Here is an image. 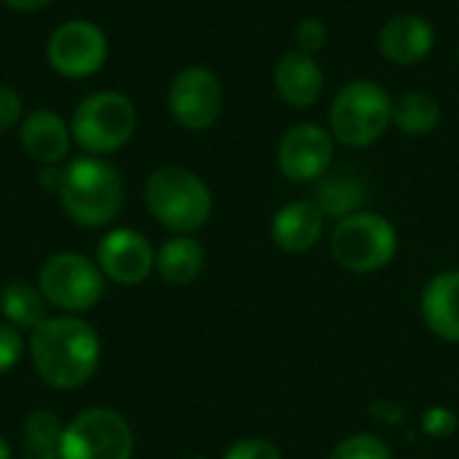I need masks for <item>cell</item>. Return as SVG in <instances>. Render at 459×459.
Masks as SVG:
<instances>
[{
	"mask_svg": "<svg viewBox=\"0 0 459 459\" xmlns=\"http://www.w3.org/2000/svg\"><path fill=\"white\" fill-rule=\"evenodd\" d=\"M22 350H24V342H22L19 328L0 323V374L11 371L22 360Z\"/></svg>",
	"mask_w": 459,
	"mask_h": 459,
	"instance_id": "27",
	"label": "cell"
},
{
	"mask_svg": "<svg viewBox=\"0 0 459 459\" xmlns=\"http://www.w3.org/2000/svg\"><path fill=\"white\" fill-rule=\"evenodd\" d=\"M62 422L54 411L38 409L24 420V459H59Z\"/></svg>",
	"mask_w": 459,
	"mask_h": 459,
	"instance_id": "21",
	"label": "cell"
},
{
	"mask_svg": "<svg viewBox=\"0 0 459 459\" xmlns=\"http://www.w3.org/2000/svg\"><path fill=\"white\" fill-rule=\"evenodd\" d=\"M108 51L110 46L105 30L89 19L62 22L46 43V59L51 70L70 81L100 73L108 62Z\"/></svg>",
	"mask_w": 459,
	"mask_h": 459,
	"instance_id": "9",
	"label": "cell"
},
{
	"mask_svg": "<svg viewBox=\"0 0 459 459\" xmlns=\"http://www.w3.org/2000/svg\"><path fill=\"white\" fill-rule=\"evenodd\" d=\"M328 459H393V452L374 433H355L347 436L342 444H336Z\"/></svg>",
	"mask_w": 459,
	"mask_h": 459,
	"instance_id": "23",
	"label": "cell"
},
{
	"mask_svg": "<svg viewBox=\"0 0 459 459\" xmlns=\"http://www.w3.org/2000/svg\"><path fill=\"white\" fill-rule=\"evenodd\" d=\"M457 414L446 406H433L422 414V430L430 438H449L457 430Z\"/></svg>",
	"mask_w": 459,
	"mask_h": 459,
	"instance_id": "26",
	"label": "cell"
},
{
	"mask_svg": "<svg viewBox=\"0 0 459 459\" xmlns=\"http://www.w3.org/2000/svg\"><path fill=\"white\" fill-rule=\"evenodd\" d=\"M331 255L352 274L382 272L398 255V231L385 215L358 210L331 231Z\"/></svg>",
	"mask_w": 459,
	"mask_h": 459,
	"instance_id": "5",
	"label": "cell"
},
{
	"mask_svg": "<svg viewBox=\"0 0 459 459\" xmlns=\"http://www.w3.org/2000/svg\"><path fill=\"white\" fill-rule=\"evenodd\" d=\"M223 459H282V455L266 438H242L226 449Z\"/></svg>",
	"mask_w": 459,
	"mask_h": 459,
	"instance_id": "25",
	"label": "cell"
},
{
	"mask_svg": "<svg viewBox=\"0 0 459 459\" xmlns=\"http://www.w3.org/2000/svg\"><path fill=\"white\" fill-rule=\"evenodd\" d=\"M191 459H204V457H191Z\"/></svg>",
	"mask_w": 459,
	"mask_h": 459,
	"instance_id": "32",
	"label": "cell"
},
{
	"mask_svg": "<svg viewBox=\"0 0 459 459\" xmlns=\"http://www.w3.org/2000/svg\"><path fill=\"white\" fill-rule=\"evenodd\" d=\"M8 8H13V11H19V13H35V11H43V8H48L54 0H3Z\"/></svg>",
	"mask_w": 459,
	"mask_h": 459,
	"instance_id": "29",
	"label": "cell"
},
{
	"mask_svg": "<svg viewBox=\"0 0 459 459\" xmlns=\"http://www.w3.org/2000/svg\"><path fill=\"white\" fill-rule=\"evenodd\" d=\"M38 180H40V186H46V188H59V180H62V169H56V167H46L40 175H38Z\"/></svg>",
	"mask_w": 459,
	"mask_h": 459,
	"instance_id": "30",
	"label": "cell"
},
{
	"mask_svg": "<svg viewBox=\"0 0 459 459\" xmlns=\"http://www.w3.org/2000/svg\"><path fill=\"white\" fill-rule=\"evenodd\" d=\"M22 110H24L22 94L13 86L0 83V134L13 129L22 121Z\"/></svg>",
	"mask_w": 459,
	"mask_h": 459,
	"instance_id": "28",
	"label": "cell"
},
{
	"mask_svg": "<svg viewBox=\"0 0 459 459\" xmlns=\"http://www.w3.org/2000/svg\"><path fill=\"white\" fill-rule=\"evenodd\" d=\"M137 129L134 102L121 91H94L83 97L70 118V134L89 156H110L121 151Z\"/></svg>",
	"mask_w": 459,
	"mask_h": 459,
	"instance_id": "4",
	"label": "cell"
},
{
	"mask_svg": "<svg viewBox=\"0 0 459 459\" xmlns=\"http://www.w3.org/2000/svg\"><path fill=\"white\" fill-rule=\"evenodd\" d=\"M156 269H159L161 280L169 285L180 288V285L194 282L204 269L202 242L194 239L191 234H178V237L167 239L156 255Z\"/></svg>",
	"mask_w": 459,
	"mask_h": 459,
	"instance_id": "18",
	"label": "cell"
},
{
	"mask_svg": "<svg viewBox=\"0 0 459 459\" xmlns=\"http://www.w3.org/2000/svg\"><path fill=\"white\" fill-rule=\"evenodd\" d=\"M315 202L325 218L331 215V218L342 221V218L358 212V207L363 204V188L355 178H331L323 183Z\"/></svg>",
	"mask_w": 459,
	"mask_h": 459,
	"instance_id": "22",
	"label": "cell"
},
{
	"mask_svg": "<svg viewBox=\"0 0 459 459\" xmlns=\"http://www.w3.org/2000/svg\"><path fill=\"white\" fill-rule=\"evenodd\" d=\"M0 309L8 325L22 331H35L46 320V301L30 282H8L0 293Z\"/></svg>",
	"mask_w": 459,
	"mask_h": 459,
	"instance_id": "20",
	"label": "cell"
},
{
	"mask_svg": "<svg viewBox=\"0 0 459 459\" xmlns=\"http://www.w3.org/2000/svg\"><path fill=\"white\" fill-rule=\"evenodd\" d=\"M325 43H328V24L323 19L309 16L299 24V30H296V48L299 51L315 56L317 51L325 48Z\"/></svg>",
	"mask_w": 459,
	"mask_h": 459,
	"instance_id": "24",
	"label": "cell"
},
{
	"mask_svg": "<svg viewBox=\"0 0 459 459\" xmlns=\"http://www.w3.org/2000/svg\"><path fill=\"white\" fill-rule=\"evenodd\" d=\"M422 317L425 325L446 339L459 342V269L436 274L422 290Z\"/></svg>",
	"mask_w": 459,
	"mask_h": 459,
	"instance_id": "17",
	"label": "cell"
},
{
	"mask_svg": "<svg viewBox=\"0 0 459 459\" xmlns=\"http://www.w3.org/2000/svg\"><path fill=\"white\" fill-rule=\"evenodd\" d=\"M38 288L62 312H89L105 293V274L81 253H56L40 266Z\"/></svg>",
	"mask_w": 459,
	"mask_h": 459,
	"instance_id": "8",
	"label": "cell"
},
{
	"mask_svg": "<svg viewBox=\"0 0 459 459\" xmlns=\"http://www.w3.org/2000/svg\"><path fill=\"white\" fill-rule=\"evenodd\" d=\"M0 459H13V455H11V446L5 444V438L0 436Z\"/></svg>",
	"mask_w": 459,
	"mask_h": 459,
	"instance_id": "31",
	"label": "cell"
},
{
	"mask_svg": "<svg viewBox=\"0 0 459 459\" xmlns=\"http://www.w3.org/2000/svg\"><path fill=\"white\" fill-rule=\"evenodd\" d=\"M441 102L430 91H406L393 102V124L409 137L430 134L441 124Z\"/></svg>",
	"mask_w": 459,
	"mask_h": 459,
	"instance_id": "19",
	"label": "cell"
},
{
	"mask_svg": "<svg viewBox=\"0 0 459 459\" xmlns=\"http://www.w3.org/2000/svg\"><path fill=\"white\" fill-rule=\"evenodd\" d=\"M19 140L32 161L43 167H56L67 156L73 134H70V124L59 113L48 108H38L22 118Z\"/></svg>",
	"mask_w": 459,
	"mask_h": 459,
	"instance_id": "14",
	"label": "cell"
},
{
	"mask_svg": "<svg viewBox=\"0 0 459 459\" xmlns=\"http://www.w3.org/2000/svg\"><path fill=\"white\" fill-rule=\"evenodd\" d=\"M331 134L347 148L377 143L393 124V100L377 81L358 78L342 86L328 110Z\"/></svg>",
	"mask_w": 459,
	"mask_h": 459,
	"instance_id": "6",
	"label": "cell"
},
{
	"mask_svg": "<svg viewBox=\"0 0 459 459\" xmlns=\"http://www.w3.org/2000/svg\"><path fill=\"white\" fill-rule=\"evenodd\" d=\"M59 202L65 212L86 229L110 223L124 204V180L102 156H78L62 169Z\"/></svg>",
	"mask_w": 459,
	"mask_h": 459,
	"instance_id": "2",
	"label": "cell"
},
{
	"mask_svg": "<svg viewBox=\"0 0 459 459\" xmlns=\"http://www.w3.org/2000/svg\"><path fill=\"white\" fill-rule=\"evenodd\" d=\"M156 264L151 242L134 229H113L97 245L100 272L118 285H140Z\"/></svg>",
	"mask_w": 459,
	"mask_h": 459,
	"instance_id": "12",
	"label": "cell"
},
{
	"mask_svg": "<svg viewBox=\"0 0 459 459\" xmlns=\"http://www.w3.org/2000/svg\"><path fill=\"white\" fill-rule=\"evenodd\" d=\"M333 161V134L317 124L290 126L277 148L280 172L293 183H309L328 172Z\"/></svg>",
	"mask_w": 459,
	"mask_h": 459,
	"instance_id": "11",
	"label": "cell"
},
{
	"mask_svg": "<svg viewBox=\"0 0 459 459\" xmlns=\"http://www.w3.org/2000/svg\"><path fill=\"white\" fill-rule=\"evenodd\" d=\"M97 331L73 315L46 317L30 336V358L38 377L56 390H75L91 379L100 366Z\"/></svg>",
	"mask_w": 459,
	"mask_h": 459,
	"instance_id": "1",
	"label": "cell"
},
{
	"mask_svg": "<svg viewBox=\"0 0 459 459\" xmlns=\"http://www.w3.org/2000/svg\"><path fill=\"white\" fill-rule=\"evenodd\" d=\"M325 231V215L315 199H299L277 210L272 218V242L290 255L312 250Z\"/></svg>",
	"mask_w": 459,
	"mask_h": 459,
	"instance_id": "15",
	"label": "cell"
},
{
	"mask_svg": "<svg viewBox=\"0 0 459 459\" xmlns=\"http://www.w3.org/2000/svg\"><path fill=\"white\" fill-rule=\"evenodd\" d=\"M134 436L126 420L105 406L78 411L62 433L59 459H132Z\"/></svg>",
	"mask_w": 459,
	"mask_h": 459,
	"instance_id": "7",
	"label": "cell"
},
{
	"mask_svg": "<svg viewBox=\"0 0 459 459\" xmlns=\"http://www.w3.org/2000/svg\"><path fill=\"white\" fill-rule=\"evenodd\" d=\"M167 105L172 118L188 132L210 129L223 110V86L218 75L202 65L183 67L169 86Z\"/></svg>",
	"mask_w": 459,
	"mask_h": 459,
	"instance_id": "10",
	"label": "cell"
},
{
	"mask_svg": "<svg viewBox=\"0 0 459 459\" xmlns=\"http://www.w3.org/2000/svg\"><path fill=\"white\" fill-rule=\"evenodd\" d=\"M274 86L285 105L304 110L320 100L325 78H323V70L315 62V56L296 48V51H288L280 56V62L274 67Z\"/></svg>",
	"mask_w": 459,
	"mask_h": 459,
	"instance_id": "16",
	"label": "cell"
},
{
	"mask_svg": "<svg viewBox=\"0 0 459 459\" xmlns=\"http://www.w3.org/2000/svg\"><path fill=\"white\" fill-rule=\"evenodd\" d=\"M436 46L433 24L420 13H398L379 30V51L387 62L409 67L422 62Z\"/></svg>",
	"mask_w": 459,
	"mask_h": 459,
	"instance_id": "13",
	"label": "cell"
},
{
	"mask_svg": "<svg viewBox=\"0 0 459 459\" xmlns=\"http://www.w3.org/2000/svg\"><path fill=\"white\" fill-rule=\"evenodd\" d=\"M145 204L151 215L175 234H194L212 215L207 183L186 167H159L145 180Z\"/></svg>",
	"mask_w": 459,
	"mask_h": 459,
	"instance_id": "3",
	"label": "cell"
}]
</instances>
